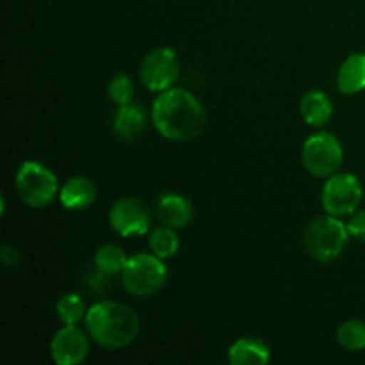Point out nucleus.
<instances>
[{
	"instance_id": "nucleus-1",
	"label": "nucleus",
	"mask_w": 365,
	"mask_h": 365,
	"mask_svg": "<svg viewBox=\"0 0 365 365\" xmlns=\"http://www.w3.org/2000/svg\"><path fill=\"white\" fill-rule=\"evenodd\" d=\"M152 121L163 138L175 143L192 141L205 128V109L192 93L171 88L159 93L152 107Z\"/></svg>"
},
{
	"instance_id": "nucleus-2",
	"label": "nucleus",
	"mask_w": 365,
	"mask_h": 365,
	"mask_svg": "<svg viewBox=\"0 0 365 365\" xmlns=\"http://www.w3.org/2000/svg\"><path fill=\"white\" fill-rule=\"evenodd\" d=\"M86 330L106 349H121L135 341L141 330L139 316L120 302H100L88 310Z\"/></svg>"
},
{
	"instance_id": "nucleus-3",
	"label": "nucleus",
	"mask_w": 365,
	"mask_h": 365,
	"mask_svg": "<svg viewBox=\"0 0 365 365\" xmlns=\"http://www.w3.org/2000/svg\"><path fill=\"white\" fill-rule=\"evenodd\" d=\"M14 187L21 202L31 209H45L61 191L56 173L36 160H25L18 168Z\"/></svg>"
},
{
	"instance_id": "nucleus-4",
	"label": "nucleus",
	"mask_w": 365,
	"mask_h": 365,
	"mask_svg": "<svg viewBox=\"0 0 365 365\" xmlns=\"http://www.w3.org/2000/svg\"><path fill=\"white\" fill-rule=\"evenodd\" d=\"M168 280V267L164 259L155 253H138L128 257L121 271V284L135 298H148L157 294Z\"/></svg>"
},
{
	"instance_id": "nucleus-5",
	"label": "nucleus",
	"mask_w": 365,
	"mask_h": 365,
	"mask_svg": "<svg viewBox=\"0 0 365 365\" xmlns=\"http://www.w3.org/2000/svg\"><path fill=\"white\" fill-rule=\"evenodd\" d=\"M349 241L348 227L337 216L317 217L305 230V248L319 262H331L344 252Z\"/></svg>"
},
{
	"instance_id": "nucleus-6",
	"label": "nucleus",
	"mask_w": 365,
	"mask_h": 365,
	"mask_svg": "<svg viewBox=\"0 0 365 365\" xmlns=\"http://www.w3.org/2000/svg\"><path fill=\"white\" fill-rule=\"evenodd\" d=\"M305 170L317 178H328L339 171L344 160L341 141L330 132H317L310 135L302 150Z\"/></svg>"
},
{
	"instance_id": "nucleus-7",
	"label": "nucleus",
	"mask_w": 365,
	"mask_h": 365,
	"mask_svg": "<svg viewBox=\"0 0 365 365\" xmlns=\"http://www.w3.org/2000/svg\"><path fill=\"white\" fill-rule=\"evenodd\" d=\"M364 198V187L359 177L351 173H339L328 177L321 191V203L327 214L337 217L356 212Z\"/></svg>"
},
{
	"instance_id": "nucleus-8",
	"label": "nucleus",
	"mask_w": 365,
	"mask_h": 365,
	"mask_svg": "<svg viewBox=\"0 0 365 365\" xmlns=\"http://www.w3.org/2000/svg\"><path fill=\"white\" fill-rule=\"evenodd\" d=\"M180 77V59L177 52L168 46L150 50L139 66V78L146 89L163 93L171 89Z\"/></svg>"
},
{
	"instance_id": "nucleus-9",
	"label": "nucleus",
	"mask_w": 365,
	"mask_h": 365,
	"mask_svg": "<svg viewBox=\"0 0 365 365\" xmlns=\"http://www.w3.org/2000/svg\"><path fill=\"white\" fill-rule=\"evenodd\" d=\"M109 223L121 237L145 235L152 227V210L143 200L127 196L110 207Z\"/></svg>"
},
{
	"instance_id": "nucleus-10",
	"label": "nucleus",
	"mask_w": 365,
	"mask_h": 365,
	"mask_svg": "<svg viewBox=\"0 0 365 365\" xmlns=\"http://www.w3.org/2000/svg\"><path fill=\"white\" fill-rule=\"evenodd\" d=\"M89 334L77 324H64L50 342V356L57 365H78L89 355Z\"/></svg>"
},
{
	"instance_id": "nucleus-11",
	"label": "nucleus",
	"mask_w": 365,
	"mask_h": 365,
	"mask_svg": "<svg viewBox=\"0 0 365 365\" xmlns=\"http://www.w3.org/2000/svg\"><path fill=\"white\" fill-rule=\"evenodd\" d=\"M192 205L185 196L178 192H164L155 203V216L164 227L178 230L192 221Z\"/></svg>"
},
{
	"instance_id": "nucleus-12",
	"label": "nucleus",
	"mask_w": 365,
	"mask_h": 365,
	"mask_svg": "<svg viewBox=\"0 0 365 365\" xmlns=\"http://www.w3.org/2000/svg\"><path fill=\"white\" fill-rule=\"evenodd\" d=\"M59 200L64 209L68 210H84L91 207L96 200V185L91 178L77 177L68 178L59 191Z\"/></svg>"
},
{
	"instance_id": "nucleus-13",
	"label": "nucleus",
	"mask_w": 365,
	"mask_h": 365,
	"mask_svg": "<svg viewBox=\"0 0 365 365\" xmlns=\"http://www.w3.org/2000/svg\"><path fill=\"white\" fill-rule=\"evenodd\" d=\"M146 123H148V116L145 113V107L135 102H128L118 107L113 120V128L118 138L130 141L145 130Z\"/></svg>"
},
{
	"instance_id": "nucleus-14",
	"label": "nucleus",
	"mask_w": 365,
	"mask_h": 365,
	"mask_svg": "<svg viewBox=\"0 0 365 365\" xmlns=\"http://www.w3.org/2000/svg\"><path fill=\"white\" fill-rule=\"evenodd\" d=\"M271 360V349L266 342L255 337L237 339L228 348V362L232 365H264Z\"/></svg>"
},
{
	"instance_id": "nucleus-15",
	"label": "nucleus",
	"mask_w": 365,
	"mask_h": 365,
	"mask_svg": "<svg viewBox=\"0 0 365 365\" xmlns=\"http://www.w3.org/2000/svg\"><path fill=\"white\" fill-rule=\"evenodd\" d=\"M299 113H302V118L307 125L324 127L334 116V103L327 93L312 89V91L303 95L302 102H299Z\"/></svg>"
},
{
	"instance_id": "nucleus-16",
	"label": "nucleus",
	"mask_w": 365,
	"mask_h": 365,
	"mask_svg": "<svg viewBox=\"0 0 365 365\" xmlns=\"http://www.w3.org/2000/svg\"><path fill=\"white\" fill-rule=\"evenodd\" d=\"M337 88L346 95H355L365 89V53H353L337 71Z\"/></svg>"
},
{
	"instance_id": "nucleus-17",
	"label": "nucleus",
	"mask_w": 365,
	"mask_h": 365,
	"mask_svg": "<svg viewBox=\"0 0 365 365\" xmlns=\"http://www.w3.org/2000/svg\"><path fill=\"white\" fill-rule=\"evenodd\" d=\"M128 262V257L125 250L118 245H103L95 253V266L106 277L110 274H121Z\"/></svg>"
},
{
	"instance_id": "nucleus-18",
	"label": "nucleus",
	"mask_w": 365,
	"mask_h": 365,
	"mask_svg": "<svg viewBox=\"0 0 365 365\" xmlns=\"http://www.w3.org/2000/svg\"><path fill=\"white\" fill-rule=\"evenodd\" d=\"M150 252L155 253L160 259H170V257L177 255L178 248H180V241H178V235L175 232V228L170 227H160L155 230L150 232L148 239Z\"/></svg>"
},
{
	"instance_id": "nucleus-19",
	"label": "nucleus",
	"mask_w": 365,
	"mask_h": 365,
	"mask_svg": "<svg viewBox=\"0 0 365 365\" xmlns=\"http://www.w3.org/2000/svg\"><path fill=\"white\" fill-rule=\"evenodd\" d=\"M88 310L86 309V302L78 294H64L61 296L59 302L56 305L57 317L63 321L64 324H78L86 319L88 316Z\"/></svg>"
},
{
	"instance_id": "nucleus-20",
	"label": "nucleus",
	"mask_w": 365,
	"mask_h": 365,
	"mask_svg": "<svg viewBox=\"0 0 365 365\" xmlns=\"http://www.w3.org/2000/svg\"><path fill=\"white\" fill-rule=\"evenodd\" d=\"M337 342L346 351H362L365 349V323L359 319L342 323L337 330Z\"/></svg>"
},
{
	"instance_id": "nucleus-21",
	"label": "nucleus",
	"mask_w": 365,
	"mask_h": 365,
	"mask_svg": "<svg viewBox=\"0 0 365 365\" xmlns=\"http://www.w3.org/2000/svg\"><path fill=\"white\" fill-rule=\"evenodd\" d=\"M107 95H109L110 102H114L116 106H125L134 98V82L125 73L114 75L107 86Z\"/></svg>"
},
{
	"instance_id": "nucleus-22",
	"label": "nucleus",
	"mask_w": 365,
	"mask_h": 365,
	"mask_svg": "<svg viewBox=\"0 0 365 365\" xmlns=\"http://www.w3.org/2000/svg\"><path fill=\"white\" fill-rule=\"evenodd\" d=\"M349 237L365 242V210H356L351 214V220L346 223Z\"/></svg>"
},
{
	"instance_id": "nucleus-23",
	"label": "nucleus",
	"mask_w": 365,
	"mask_h": 365,
	"mask_svg": "<svg viewBox=\"0 0 365 365\" xmlns=\"http://www.w3.org/2000/svg\"><path fill=\"white\" fill-rule=\"evenodd\" d=\"M0 259L6 266L16 267L20 264V253H18V250L11 248V246H4L2 252H0Z\"/></svg>"
}]
</instances>
